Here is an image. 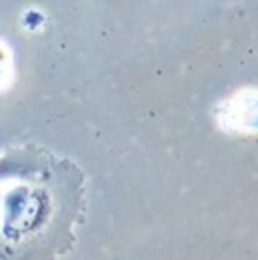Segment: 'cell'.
Returning <instances> with one entry per match:
<instances>
[{
	"label": "cell",
	"instance_id": "2",
	"mask_svg": "<svg viewBox=\"0 0 258 260\" xmlns=\"http://www.w3.org/2000/svg\"><path fill=\"white\" fill-rule=\"evenodd\" d=\"M20 172V166L16 164V159L14 157H2L0 159V180H8V178H16V176H20L18 174Z\"/></svg>",
	"mask_w": 258,
	"mask_h": 260
},
{
	"label": "cell",
	"instance_id": "1",
	"mask_svg": "<svg viewBox=\"0 0 258 260\" xmlns=\"http://www.w3.org/2000/svg\"><path fill=\"white\" fill-rule=\"evenodd\" d=\"M220 125L232 133L258 131V91H240L218 111Z\"/></svg>",
	"mask_w": 258,
	"mask_h": 260
}]
</instances>
